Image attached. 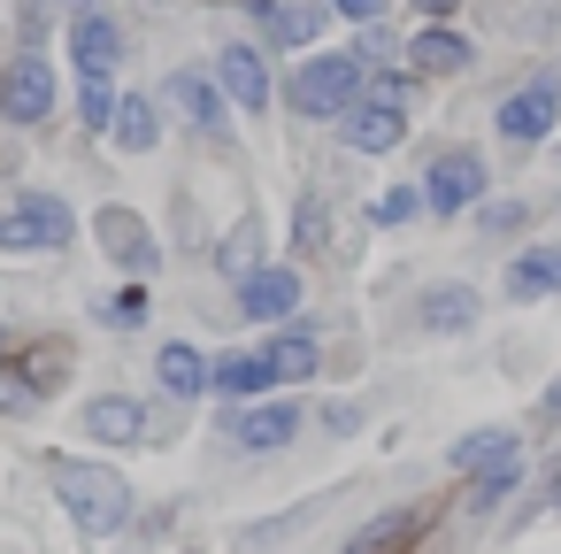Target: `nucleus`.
<instances>
[{
  "label": "nucleus",
  "instance_id": "1",
  "mask_svg": "<svg viewBox=\"0 0 561 554\" xmlns=\"http://www.w3.org/2000/svg\"><path fill=\"white\" fill-rule=\"evenodd\" d=\"M47 477H55V493H62V508H70V523H78L85 539H108V531L131 516V485H124L108 462H70V454H55Z\"/></svg>",
  "mask_w": 561,
  "mask_h": 554
},
{
  "label": "nucleus",
  "instance_id": "2",
  "mask_svg": "<svg viewBox=\"0 0 561 554\" xmlns=\"http://www.w3.org/2000/svg\"><path fill=\"white\" fill-rule=\"evenodd\" d=\"M70 239H78V216L55 193H24L9 216H0V247L9 255H62Z\"/></svg>",
  "mask_w": 561,
  "mask_h": 554
},
{
  "label": "nucleus",
  "instance_id": "3",
  "mask_svg": "<svg viewBox=\"0 0 561 554\" xmlns=\"http://www.w3.org/2000/svg\"><path fill=\"white\" fill-rule=\"evenodd\" d=\"M400 139H408L400 78H377V86H369V101H362V93L346 101V147H354V155H385V147H400Z\"/></svg>",
  "mask_w": 561,
  "mask_h": 554
},
{
  "label": "nucleus",
  "instance_id": "4",
  "mask_svg": "<svg viewBox=\"0 0 561 554\" xmlns=\"http://www.w3.org/2000/svg\"><path fill=\"white\" fill-rule=\"evenodd\" d=\"M354 93H362V63L354 55H316V63L293 70V109L300 116H339Z\"/></svg>",
  "mask_w": 561,
  "mask_h": 554
},
{
  "label": "nucleus",
  "instance_id": "5",
  "mask_svg": "<svg viewBox=\"0 0 561 554\" xmlns=\"http://www.w3.org/2000/svg\"><path fill=\"white\" fill-rule=\"evenodd\" d=\"M0 116H9V124H47L55 116V70H47V55H16L9 70H0Z\"/></svg>",
  "mask_w": 561,
  "mask_h": 554
},
{
  "label": "nucleus",
  "instance_id": "6",
  "mask_svg": "<svg viewBox=\"0 0 561 554\" xmlns=\"http://www.w3.org/2000/svg\"><path fill=\"white\" fill-rule=\"evenodd\" d=\"M553 116H561V78H553V70H546V78H530L523 93H507V101H500V132H507L515 147L546 139V132H553Z\"/></svg>",
  "mask_w": 561,
  "mask_h": 554
},
{
  "label": "nucleus",
  "instance_id": "7",
  "mask_svg": "<svg viewBox=\"0 0 561 554\" xmlns=\"http://www.w3.org/2000/svg\"><path fill=\"white\" fill-rule=\"evenodd\" d=\"M477 193H484V162H477L469 147L438 155V162H431V178H423V201H431L438 216H461V208H469Z\"/></svg>",
  "mask_w": 561,
  "mask_h": 554
},
{
  "label": "nucleus",
  "instance_id": "8",
  "mask_svg": "<svg viewBox=\"0 0 561 554\" xmlns=\"http://www.w3.org/2000/svg\"><path fill=\"white\" fill-rule=\"evenodd\" d=\"M239 308H247L254 324L293 316V308H300V270H247V278H239Z\"/></svg>",
  "mask_w": 561,
  "mask_h": 554
},
{
  "label": "nucleus",
  "instance_id": "9",
  "mask_svg": "<svg viewBox=\"0 0 561 554\" xmlns=\"http://www.w3.org/2000/svg\"><path fill=\"white\" fill-rule=\"evenodd\" d=\"M93 239H101L124 270H154V231H147L131 208H101V216H93Z\"/></svg>",
  "mask_w": 561,
  "mask_h": 554
},
{
  "label": "nucleus",
  "instance_id": "10",
  "mask_svg": "<svg viewBox=\"0 0 561 554\" xmlns=\"http://www.w3.org/2000/svg\"><path fill=\"white\" fill-rule=\"evenodd\" d=\"M170 109H178L193 132H231V109H224V101H216V86H208V78H193V70H178V78H170Z\"/></svg>",
  "mask_w": 561,
  "mask_h": 554
},
{
  "label": "nucleus",
  "instance_id": "11",
  "mask_svg": "<svg viewBox=\"0 0 561 554\" xmlns=\"http://www.w3.org/2000/svg\"><path fill=\"white\" fill-rule=\"evenodd\" d=\"M300 431V408L293 400H270V408H247L239 423H231V439L247 446V454H270V446H285Z\"/></svg>",
  "mask_w": 561,
  "mask_h": 554
},
{
  "label": "nucleus",
  "instance_id": "12",
  "mask_svg": "<svg viewBox=\"0 0 561 554\" xmlns=\"http://www.w3.org/2000/svg\"><path fill=\"white\" fill-rule=\"evenodd\" d=\"M70 55H78V70H85V78H108V70H116V55H124V32H116L108 16H78Z\"/></svg>",
  "mask_w": 561,
  "mask_h": 554
},
{
  "label": "nucleus",
  "instance_id": "13",
  "mask_svg": "<svg viewBox=\"0 0 561 554\" xmlns=\"http://www.w3.org/2000/svg\"><path fill=\"white\" fill-rule=\"evenodd\" d=\"M216 78H224V93H231L239 109H270V70H262V55H254V47H224Z\"/></svg>",
  "mask_w": 561,
  "mask_h": 554
},
{
  "label": "nucleus",
  "instance_id": "14",
  "mask_svg": "<svg viewBox=\"0 0 561 554\" xmlns=\"http://www.w3.org/2000/svg\"><path fill=\"white\" fill-rule=\"evenodd\" d=\"M85 431H93V439H108V446H139V439H147V408H139V400H124V393H108V400H93V408H85Z\"/></svg>",
  "mask_w": 561,
  "mask_h": 554
},
{
  "label": "nucleus",
  "instance_id": "15",
  "mask_svg": "<svg viewBox=\"0 0 561 554\" xmlns=\"http://www.w3.org/2000/svg\"><path fill=\"white\" fill-rule=\"evenodd\" d=\"M415 316H423V331H469L477 324V293L469 285H431L415 301Z\"/></svg>",
  "mask_w": 561,
  "mask_h": 554
},
{
  "label": "nucleus",
  "instance_id": "16",
  "mask_svg": "<svg viewBox=\"0 0 561 554\" xmlns=\"http://www.w3.org/2000/svg\"><path fill=\"white\" fill-rule=\"evenodd\" d=\"M561 293V247H530L523 262H507V301H538Z\"/></svg>",
  "mask_w": 561,
  "mask_h": 554
},
{
  "label": "nucleus",
  "instance_id": "17",
  "mask_svg": "<svg viewBox=\"0 0 561 554\" xmlns=\"http://www.w3.org/2000/svg\"><path fill=\"white\" fill-rule=\"evenodd\" d=\"M208 385H216L224 400H247V393H262V385H277V377H270V354H224V362H208Z\"/></svg>",
  "mask_w": 561,
  "mask_h": 554
},
{
  "label": "nucleus",
  "instance_id": "18",
  "mask_svg": "<svg viewBox=\"0 0 561 554\" xmlns=\"http://www.w3.org/2000/svg\"><path fill=\"white\" fill-rule=\"evenodd\" d=\"M154 377H162V385H170V393L185 400V393H201V385H208V362H201V347H185V339H170V347L154 354Z\"/></svg>",
  "mask_w": 561,
  "mask_h": 554
},
{
  "label": "nucleus",
  "instance_id": "19",
  "mask_svg": "<svg viewBox=\"0 0 561 554\" xmlns=\"http://www.w3.org/2000/svg\"><path fill=\"white\" fill-rule=\"evenodd\" d=\"M408 63L431 70V78H454V70H469V39H454V32H423V39L408 47Z\"/></svg>",
  "mask_w": 561,
  "mask_h": 554
},
{
  "label": "nucleus",
  "instance_id": "20",
  "mask_svg": "<svg viewBox=\"0 0 561 554\" xmlns=\"http://www.w3.org/2000/svg\"><path fill=\"white\" fill-rule=\"evenodd\" d=\"M247 9H254V16L285 39V47H308V39L323 32V9H277V0H247Z\"/></svg>",
  "mask_w": 561,
  "mask_h": 554
},
{
  "label": "nucleus",
  "instance_id": "21",
  "mask_svg": "<svg viewBox=\"0 0 561 554\" xmlns=\"http://www.w3.org/2000/svg\"><path fill=\"white\" fill-rule=\"evenodd\" d=\"M154 139H162L154 101H116V147H124V155H147Z\"/></svg>",
  "mask_w": 561,
  "mask_h": 554
},
{
  "label": "nucleus",
  "instance_id": "22",
  "mask_svg": "<svg viewBox=\"0 0 561 554\" xmlns=\"http://www.w3.org/2000/svg\"><path fill=\"white\" fill-rule=\"evenodd\" d=\"M316 362H323V354H316V339H300V331H285V339L270 347V377H277V385H285V377H293V385L316 377Z\"/></svg>",
  "mask_w": 561,
  "mask_h": 554
},
{
  "label": "nucleus",
  "instance_id": "23",
  "mask_svg": "<svg viewBox=\"0 0 561 554\" xmlns=\"http://www.w3.org/2000/svg\"><path fill=\"white\" fill-rule=\"evenodd\" d=\"M515 470H523V462H515V446H507L500 462H484V470H477V508H500V500L515 493Z\"/></svg>",
  "mask_w": 561,
  "mask_h": 554
},
{
  "label": "nucleus",
  "instance_id": "24",
  "mask_svg": "<svg viewBox=\"0 0 561 554\" xmlns=\"http://www.w3.org/2000/svg\"><path fill=\"white\" fill-rule=\"evenodd\" d=\"M507 446H515L507 431H469V439L454 446V470H484V462H500Z\"/></svg>",
  "mask_w": 561,
  "mask_h": 554
},
{
  "label": "nucleus",
  "instance_id": "25",
  "mask_svg": "<svg viewBox=\"0 0 561 554\" xmlns=\"http://www.w3.org/2000/svg\"><path fill=\"white\" fill-rule=\"evenodd\" d=\"M108 116H116V101H108V78H85V124H93V132H108Z\"/></svg>",
  "mask_w": 561,
  "mask_h": 554
},
{
  "label": "nucleus",
  "instance_id": "26",
  "mask_svg": "<svg viewBox=\"0 0 561 554\" xmlns=\"http://www.w3.org/2000/svg\"><path fill=\"white\" fill-rule=\"evenodd\" d=\"M369 216H377V224H408V216H415V185H392V193H385Z\"/></svg>",
  "mask_w": 561,
  "mask_h": 554
},
{
  "label": "nucleus",
  "instance_id": "27",
  "mask_svg": "<svg viewBox=\"0 0 561 554\" xmlns=\"http://www.w3.org/2000/svg\"><path fill=\"white\" fill-rule=\"evenodd\" d=\"M216 262H224V270H239V278H247V270H254V224H239V239H231V247H224V255H216Z\"/></svg>",
  "mask_w": 561,
  "mask_h": 554
},
{
  "label": "nucleus",
  "instance_id": "28",
  "mask_svg": "<svg viewBox=\"0 0 561 554\" xmlns=\"http://www.w3.org/2000/svg\"><path fill=\"white\" fill-rule=\"evenodd\" d=\"M408 531H415V516H385V523H369L354 546H392V539H408Z\"/></svg>",
  "mask_w": 561,
  "mask_h": 554
},
{
  "label": "nucleus",
  "instance_id": "29",
  "mask_svg": "<svg viewBox=\"0 0 561 554\" xmlns=\"http://www.w3.org/2000/svg\"><path fill=\"white\" fill-rule=\"evenodd\" d=\"M323 231H331L323 201H300V247H323Z\"/></svg>",
  "mask_w": 561,
  "mask_h": 554
},
{
  "label": "nucleus",
  "instance_id": "30",
  "mask_svg": "<svg viewBox=\"0 0 561 554\" xmlns=\"http://www.w3.org/2000/svg\"><path fill=\"white\" fill-rule=\"evenodd\" d=\"M139 316H147V301H139V293H124V301H116V308H108V324H116V331H131V324H139Z\"/></svg>",
  "mask_w": 561,
  "mask_h": 554
},
{
  "label": "nucleus",
  "instance_id": "31",
  "mask_svg": "<svg viewBox=\"0 0 561 554\" xmlns=\"http://www.w3.org/2000/svg\"><path fill=\"white\" fill-rule=\"evenodd\" d=\"M331 9H339V16H354V24H377L385 0H331Z\"/></svg>",
  "mask_w": 561,
  "mask_h": 554
},
{
  "label": "nucleus",
  "instance_id": "32",
  "mask_svg": "<svg viewBox=\"0 0 561 554\" xmlns=\"http://www.w3.org/2000/svg\"><path fill=\"white\" fill-rule=\"evenodd\" d=\"M47 9H55V0H32V9H24V39H47Z\"/></svg>",
  "mask_w": 561,
  "mask_h": 554
},
{
  "label": "nucleus",
  "instance_id": "33",
  "mask_svg": "<svg viewBox=\"0 0 561 554\" xmlns=\"http://www.w3.org/2000/svg\"><path fill=\"white\" fill-rule=\"evenodd\" d=\"M39 400V385H0V408H32Z\"/></svg>",
  "mask_w": 561,
  "mask_h": 554
},
{
  "label": "nucleus",
  "instance_id": "34",
  "mask_svg": "<svg viewBox=\"0 0 561 554\" xmlns=\"http://www.w3.org/2000/svg\"><path fill=\"white\" fill-rule=\"evenodd\" d=\"M415 9H423V16H454V0H415Z\"/></svg>",
  "mask_w": 561,
  "mask_h": 554
}]
</instances>
